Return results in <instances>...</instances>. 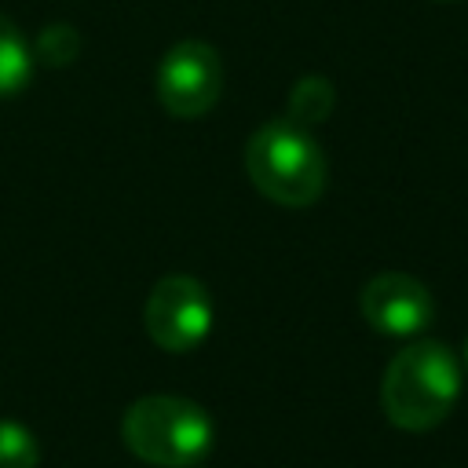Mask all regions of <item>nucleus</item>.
Listing matches in <instances>:
<instances>
[{
	"label": "nucleus",
	"mask_w": 468,
	"mask_h": 468,
	"mask_svg": "<svg viewBox=\"0 0 468 468\" xmlns=\"http://www.w3.org/2000/svg\"><path fill=\"white\" fill-rule=\"evenodd\" d=\"M461 395V366L450 347L435 340L406 344L384 369L380 406L384 417L402 431L439 428Z\"/></svg>",
	"instance_id": "nucleus-1"
},
{
	"label": "nucleus",
	"mask_w": 468,
	"mask_h": 468,
	"mask_svg": "<svg viewBox=\"0 0 468 468\" xmlns=\"http://www.w3.org/2000/svg\"><path fill=\"white\" fill-rule=\"evenodd\" d=\"M245 172L252 186L285 208L314 205L325 190V154L314 143L311 128H300L285 117L267 121L252 132L245 146Z\"/></svg>",
	"instance_id": "nucleus-2"
},
{
	"label": "nucleus",
	"mask_w": 468,
	"mask_h": 468,
	"mask_svg": "<svg viewBox=\"0 0 468 468\" xmlns=\"http://www.w3.org/2000/svg\"><path fill=\"white\" fill-rule=\"evenodd\" d=\"M121 439L154 468H194L208 457L216 424L183 395H143L124 410Z\"/></svg>",
	"instance_id": "nucleus-3"
},
{
	"label": "nucleus",
	"mask_w": 468,
	"mask_h": 468,
	"mask_svg": "<svg viewBox=\"0 0 468 468\" xmlns=\"http://www.w3.org/2000/svg\"><path fill=\"white\" fill-rule=\"evenodd\" d=\"M216 311L208 289L194 274H165L143 307V325L150 340L165 351H194L212 333Z\"/></svg>",
	"instance_id": "nucleus-4"
},
{
	"label": "nucleus",
	"mask_w": 468,
	"mask_h": 468,
	"mask_svg": "<svg viewBox=\"0 0 468 468\" xmlns=\"http://www.w3.org/2000/svg\"><path fill=\"white\" fill-rule=\"evenodd\" d=\"M154 88L172 117H201L223 95V58L208 40H179L161 55Z\"/></svg>",
	"instance_id": "nucleus-5"
},
{
	"label": "nucleus",
	"mask_w": 468,
	"mask_h": 468,
	"mask_svg": "<svg viewBox=\"0 0 468 468\" xmlns=\"http://www.w3.org/2000/svg\"><path fill=\"white\" fill-rule=\"evenodd\" d=\"M362 318L380 336H420L435 318L431 289L406 271H380L358 292Z\"/></svg>",
	"instance_id": "nucleus-6"
},
{
	"label": "nucleus",
	"mask_w": 468,
	"mask_h": 468,
	"mask_svg": "<svg viewBox=\"0 0 468 468\" xmlns=\"http://www.w3.org/2000/svg\"><path fill=\"white\" fill-rule=\"evenodd\" d=\"M33 77V48L22 29L0 15V99L18 95Z\"/></svg>",
	"instance_id": "nucleus-7"
},
{
	"label": "nucleus",
	"mask_w": 468,
	"mask_h": 468,
	"mask_svg": "<svg viewBox=\"0 0 468 468\" xmlns=\"http://www.w3.org/2000/svg\"><path fill=\"white\" fill-rule=\"evenodd\" d=\"M333 102H336L333 84H329L325 77L307 73V77H300V80L292 84V91H289V113H285V121H292V124H300V128H314V124H322V121L333 113Z\"/></svg>",
	"instance_id": "nucleus-8"
},
{
	"label": "nucleus",
	"mask_w": 468,
	"mask_h": 468,
	"mask_svg": "<svg viewBox=\"0 0 468 468\" xmlns=\"http://www.w3.org/2000/svg\"><path fill=\"white\" fill-rule=\"evenodd\" d=\"M40 464V442L22 420L0 417V468H37Z\"/></svg>",
	"instance_id": "nucleus-9"
},
{
	"label": "nucleus",
	"mask_w": 468,
	"mask_h": 468,
	"mask_svg": "<svg viewBox=\"0 0 468 468\" xmlns=\"http://www.w3.org/2000/svg\"><path fill=\"white\" fill-rule=\"evenodd\" d=\"M77 55H80V33L73 26H66V22L44 26L40 37H37V44H33V58H40L51 69L69 66Z\"/></svg>",
	"instance_id": "nucleus-10"
},
{
	"label": "nucleus",
	"mask_w": 468,
	"mask_h": 468,
	"mask_svg": "<svg viewBox=\"0 0 468 468\" xmlns=\"http://www.w3.org/2000/svg\"><path fill=\"white\" fill-rule=\"evenodd\" d=\"M464 366H468V344H464Z\"/></svg>",
	"instance_id": "nucleus-11"
}]
</instances>
